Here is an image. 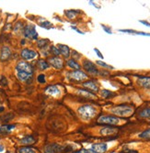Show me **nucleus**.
Returning a JSON list of instances; mask_svg holds the SVG:
<instances>
[{
	"mask_svg": "<svg viewBox=\"0 0 150 153\" xmlns=\"http://www.w3.org/2000/svg\"><path fill=\"white\" fill-rule=\"evenodd\" d=\"M65 13V15H66L67 18H76V14H78V13H79V11H75V10H66Z\"/></svg>",
	"mask_w": 150,
	"mask_h": 153,
	"instance_id": "bb28decb",
	"label": "nucleus"
},
{
	"mask_svg": "<svg viewBox=\"0 0 150 153\" xmlns=\"http://www.w3.org/2000/svg\"><path fill=\"white\" fill-rule=\"evenodd\" d=\"M10 54H11V51H10V50H9V48L8 47H4L3 49H2L1 57H0L1 61H7V60L9 58V56H10Z\"/></svg>",
	"mask_w": 150,
	"mask_h": 153,
	"instance_id": "4468645a",
	"label": "nucleus"
},
{
	"mask_svg": "<svg viewBox=\"0 0 150 153\" xmlns=\"http://www.w3.org/2000/svg\"><path fill=\"white\" fill-rule=\"evenodd\" d=\"M137 83L140 86H142L143 88L146 89H150V77L147 76H142L139 77L137 80Z\"/></svg>",
	"mask_w": 150,
	"mask_h": 153,
	"instance_id": "f8f14e48",
	"label": "nucleus"
},
{
	"mask_svg": "<svg viewBox=\"0 0 150 153\" xmlns=\"http://www.w3.org/2000/svg\"><path fill=\"white\" fill-rule=\"evenodd\" d=\"M133 108L128 105H120L116 106V107L112 108V112L116 115H120V117H125V115H129L133 113Z\"/></svg>",
	"mask_w": 150,
	"mask_h": 153,
	"instance_id": "f03ea898",
	"label": "nucleus"
},
{
	"mask_svg": "<svg viewBox=\"0 0 150 153\" xmlns=\"http://www.w3.org/2000/svg\"><path fill=\"white\" fill-rule=\"evenodd\" d=\"M34 142H35V139L32 136H26V137H24L23 139L20 140V143H21L22 145H26V146L33 144Z\"/></svg>",
	"mask_w": 150,
	"mask_h": 153,
	"instance_id": "f3484780",
	"label": "nucleus"
},
{
	"mask_svg": "<svg viewBox=\"0 0 150 153\" xmlns=\"http://www.w3.org/2000/svg\"><path fill=\"white\" fill-rule=\"evenodd\" d=\"M13 117H14V115H13V114H6V115H2V117H0V119H1L2 121H4V122H7V121H9L10 119H12Z\"/></svg>",
	"mask_w": 150,
	"mask_h": 153,
	"instance_id": "cd10ccee",
	"label": "nucleus"
},
{
	"mask_svg": "<svg viewBox=\"0 0 150 153\" xmlns=\"http://www.w3.org/2000/svg\"><path fill=\"white\" fill-rule=\"evenodd\" d=\"M117 132V129L112 128H104L100 130V134L104 136H110V135H113Z\"/></svg>",
	"mask_w": 150,
	"mask_h": 153,
	"instance_id": "a211bd4d",
	"label": "nucleus"
},
{
	"mask_svg": "<svg viewBox=\"0 0 150 153\" xmlns=\"http://www.w3.org/2000/svg\"><path fill=\"white\" fill-rule=\"evenodd\" d=\"M2 150H4V147L2 146L1 144H0V151H2Z\"/></svg>",
	"mask_w": 150,
	"mask_h": 153,
	"instance_id": "79ce46f5",
	"label": "nucleus"
},
{
	"mask_svg": "<svg viewBox=\"0 0 150 153\" xmlns=\"http://www.w3.org/2000/svg\"><path fill=\"white\" fill-rule=\"evenodd\" d=\"M37 80H38V82L40 83H45V76H44V74H40L38 76V78H37Z\"/></svg>",
	"mask_w": 150,
	"mask_h": 153,
	"instance_id": "473e14b6",
	"label": "nucleus"
},
{
	"mask_svg": "<svg viewBox=\"0 0 150 153\" xmlns=\"http://www.w3.org/2000/svg\"><path fill=\"white\" fill-rule=\"evenodd\" d=\"M58 49L60 51V54H62L65 58H68L70 56V49L66 45L58 44Z\"/></svg>",
	"mask_w": 150,
	"mask_h": 153,
	"instance_id": "ddd939ff",
	"label": "nucleus"
},
{
	"mask_svg": "<svg viewBox=\"0 0 150 153\" xmlns=\"http://www.w3.org/2000/svg\"><path fill=\"white\" fill-rule=\"evenodd\" d=\"M83 67L86 70V72L92 74V75H97V74L99 73L98 68L96 67V65H95L92 61H89V60H85V61H83Z\"/></svg>",
	"mask_w": 150,
	"mask_h": 153,
	"instance_id": "7ed1b4c3",
	"label": "nucleus"
},
{
	"mask_svg": "<svg viewBox=\"0 0 150 153\" xmlns=\"http://www.w3.org/2000/svg\"><path fill=\"white\" fill-rule=\"evenodd\" d=\"M101 94H102L103 97H108L109 96H112V93L110 92V91H107V90H103L102 92H101Z\"/></svg>",
	"mask_w": 150,
	"mask_h": 153,
	"instance_id": "72a5a7b5",
	"label": "nucleus"
},
{
	"mask_svg": "<svg viewBox=\"0 0 150 153\" xmlns=\"http://www.w3.org/2000/svg\"><path fill=\"white\" fill-rule=\"evenodd\" d=\"M71 29H75V30L78 31V33H80V34H84V32H82L81 30H79L78 29H76V27H74V26H72V27H71Z\"/></svg>",
	"mask_w": 150,
	"mask_h": 153,
	"instance_id": "ea45409f",
	"label": "nucleus"
},
{
	"mask_svg": "<svg viewBox=\"0 0 150 153\" xmlns=\"http://www.w3.org/2000/svg\"><path fill=\"white\" fill-rule=\"evenodd\" d=\"M16 70L18 72H27V73L32 74V68H31V64L28 63L27 61H20L17 64Z\"/></svg>",
	"mask_w": 150,
	"mask_h": 153,
	"instance_id": "39448f33",
	"label": "nucleus"
},
{
	"mask_svg": "<svg viewBox=\"0 0 150 153\" xmlns=\"http://www.w3.org/2000/svg\"><path fill=\"white\" fill-rule=\"evenodd\" d=\"M94 51H95V52H97V55H98L99 57L101 58V59H103V55L101 54V52H100V51H99L98 49H94Z\"/></svg>",
	"mask_w": 150,
	"mask_h": 153,
	"instance_id": "e433bc0d",
	"label": "nucleus"
},
{
	"mask_svg": "<svg viewBox=\"0 0 150 153\" xmlns=\"http://www.w3.org/2000/svg\"><path fill=\"white\" fill-rule=\"evenodd\" d=\"M18 152L20 153H36L33 149L29 148V147H23V148H20V150H18Z\"/></svg>",
	"mask_w": 150,
	"mask_h": 153,
	"instance_id": "a878e982",
	"label": "nucleus"
},
{
	"mask_svg": "<svg viewBox=\"0 0 150 153\" xmlns=\"http://www.w3.org/2000/svg\"><path fill=\"white\" fill-rule=\"evenodd\" d=\"M139 115L141 117H144V118H147V117H150V107L146 108V109H144L143 111L140 112Z\"/></svg>",
	"mask_w": 150,
	"mask_h": 153,
	"instance_id": "b1692460",
	"label": "nucleus"
},
{
	"mask_svg": "<svg viewBox=\"0 0 150 153\" xmlns=\"http://www.w3.org/2000/svg\"><path fill=\"white\" fill-rule=\"evenodd\" d=\"M24 35L26 38L31 39V40H37L38 33L36 32V29L33 25H27L24 29Z\"/></svg>",
	"mask_w": 150,
	"mask_h": 153,
	"instance_id": "20e7f679",
	"label": "nucleus"
},
{
	"mask_svg": "<svg viewBox=\"0 0 150 153\" xmlns=\"http://www.w3.org/2000/svg\"><path fill=\"white\" fill-rule=\"evenodd\" d=\"M140 23H142V24H145V25H146V26H147V27H150V24L148 23V22L145 21V20H140Z\"/></svg>",
	"mask_w": 150,
	"mask_h": 153,
	"instance_id": "a19ab883",
	"label": "nucleus"
},
{
	"mask_svg": "<svg viewBox=\"0 0 150 153\" xmlns=\"http://www.w3.org/2000/svg\"><path fill=\"white\" fill-rule=\"evenodd\" d=\"M37 56V52L30 49H24L21 51V57L25 60H32Z\"/></svg>",
	"mask_w": 150,
	"mask_h": 153,
	"instance_id": "9d476101",
	"label": "nucleus"
},
{
	"mask_svg": "<svg viewBox=\"0 0 150 153\" xmlns=\"http://www.w3.org/2000/svg\"><path fill=\"white\" fill-rule=\"evenodd\" d=\"M76 153H92V152H91L90 150H81Z\"/></svg>",
	"mask_w": 150,
	"mask_h": 153,
	"instance_id": "4c0bfd02",
	"label": "nucleus"
},
{
	"mask_svg": "<svg viewBox=\"0 0 150 153\" xmlns=\"http://www.w3.org/2000/svg\"><path fill=\"white\" fill-rule=\"evenodd\" d=\"M78 113L84 119H90L96 115L97 110L91 105H83L78 108Z\"/></svg>",
	"mask_w": 150,
	"mask_h": 153,
	"instance_id": "f257e3e1",
	"label": "nucleus"
},
{
	"mask_svg": "<svg viewBox=\"0 0 150 153\" xmlns=\"http://www.w3.org/2000/svg\"><path fill=\"white\" fill-rule=\"evenodd\" d=\"M99 122L108 125H117L119 124L120 119L116 117H112V115H102L99 118Z\"/></svg>",
	"mask_w": 150,
	"mask_h": 153,
	"instance_id": "423d86ee",
	"label": "nucleus"
},
{
	"mask_svg": "<svg viewBox=\"0 0 150 153\" xmlns=\"http://www.w3.org/2000/svg\"><path fill=\"white\" fill-rule=\"evenodd\" d=\"M121 32H125V33H132V34H136L137 31L133 30V29H120Z\"/></svg>",
	"mask_w": 150,
	"mask_h": 153,
	"instance_id": "f704fd0d",
	"label": "nucleus"
},
{
	"mask_svg": "<svg viewBox=\"0 0 150 153\" xmlns=\"http://www.w3.org/2000/svg\"><path fill=\"white\" fill-rule=\"evenodd\" d=\"M63 151V147L55 143H51L45 147V152L47 153H60Z\"/></svg>",
	"mask_w": 150,
	"mask_h": 153,
	"instance_id": "0eeeda50",
	"label": "nucleus"
},
{
	"mask_svg": "<svg viewBox=\"0 0 150 153\" xmlns=\"http://www.w3.org/2000/svg\"><path fill=\"white\" fill-rule=\"evenodd\" d=\"M78 94H81V96H85L87 98H93V97H96L94 94L90 93V91H87V90H78Z\"/></svg>",
	"mask_w": 150,
	"mask_h": 153,
	"instance_id": "4be33fe9",
	"label": "nucleus"
},
{
	"mask_svg": "<svg viewBox=\"0 0 150 153\" xmlns=\"http://www.w3.org/2000/svg\"><path fill=\"white\" fill-rule=\"evenodd\" d=\"M96 62H97V64L100 65V66H102V67H105V68H109V69H113V67H112V66H110V65H109V64H107V63L103 62V61H96Z\"/></svg>",
	"mask_w": 150,
	"mask_h": 153,
	"instance_id": "7c9ffc66",
	"label": "nucleus"
},
{
	"mask_svg": "<svg viewBox=\"0 0 150 153\" xmlns=\"http://www.w3.org/2000/svg\"><path fill=\"white\" fill-rule=\"evenodd\" d=\"M4 111V107H0V112Z\"/></svg>",
	"mask_w": 150,
	"mask_h": 153,
	"instance_id": "37998d69",
	"label": "nucleus"
},
{
	"mask_svg": "<svg viewBox=\"0 0 150 153\" xmlns=\"http://www.w3.org/2000/svg\"><path fill=\"white\" fill-rule=\"evenodd\" d=\"M49 62L50 64L52 65L54 68L55 69H58V70H60V69L63 68L64 66V62L63 61H62L60 58L58 57H52V58H50L49 59Z\"/></svg>",
	"mask_w": 150,
	"mask_h": 153,
	"instance_id": "9b49d317",
	"label": "nucleus"
},
{
	"mask_svg": "<svg viewBox=\"0 0 150 153\" xmlns=\"http://www.w3.org/2000/svg\"><path fill=\"white\" fill-rule=\"evenodd\" d=\"M69 76H70L72 79L76 80V81H83V80L87 79L88 75L85 73V72H81V71H75L73 72H70L69 73Z\"/></svg>",
	"mask_w": 150,
	"mask_h": 153,
	"instance_id": "6e6552de",
	"label": "nucleus"
},
{
	"mask_svg": "<svg viewBox=\"0 0 150 153\" xmlns=\"http://www.w3.org/2000/svg\"><path fill=\"white\" fill-rule=\"evenodd\" d=\"M37 66L40 70H46L49 68V63H47V61H43V60H40L37 62Z\"/></svg>",
	"mask_w": 150,
	"mask_h": 153,
	"instance_id": "5701e85b",
	"label": "nucleus"
},
{
	"mask_svg": "<svg viewBox=\"0 0 150 153\" xmlns=\"http://www.w3.org/2000/svg\"><path fill=\"white\" fill-rule=\"evenodd\" d=\"M18 78L22 82L28 81L29 79H31L32 77V74L31 73H27V72H18Z\"/></svg>",
	"mask_w": 150,
	"mask_h": 153,
	"instance_id": "aec40b11",
	"label": "nucleus"
},
{
	"mask_svg": "<svg viewBox=\"0 0 150 153\" xmlns=\"http://www.w3.org/2000/svg\"><path fill=\"white\" fill-rule=\"evenodd\" d=\"M46 93H48V94H54V96H58V94H60V90L57 88L56 86H49L48 88L45 89Z\"/></svg>",
	"mask_w": 150,
	"mask_h": 153,
	"instance_id": "412c9836",
	"label": "nucleus"
},
{
	"mask_svg": "<svg viewBox=\"0 0 150 153\" xmlns=\"http://www.w3.org/2000/svg\"><path fill=\"white\" fill-rule=\"evenodd\" d=\"M67 65H68L71 69H75L76 71H80V68H81L79 63H78L76 61H75L74 59L69 60V61H67Z\"/></svg>",
	"mask_w": 150,
	"mask_h": 153,
	"instance_id": "6ab92c4d",
	"label": "nucleus"
},
{
	"mask_svg": "<svg viewBox=\"0 0 150 153\" xmlns=\"http://www.w3.org/2000/svg\"><path fill=\"white\" fill-rule=\"evenodd\" d=\"M83 85H84V87H86V88L89 89V90H91V91H94V92H98L99 91L98 85L95 83H93V82H90V81L85 82V83H83Z\"/></svg>",
	"mask_w": 150,
	"mask_h": 153,
	"instance_id": "dca6fc26",
	"label": "nucleus"
},
{
	"mask_svg": "<svg viewBox=\"0 0 150 153\" xmlns=\"http://www.w3.org/2000/svg\"><path fill=\"white\" fill-rule=\"evenodd\" d=\"M1 85H7V80H6L5 77H2V79H1Z\"/></svg>",
	"mask_w": 150,
	"mask_h": 153,
	"instance_id": "58836bf2",
	"label": "nucleus"
},
{
	"mask_svg": "<svg viewBox=\"0 0 150 153\" xmlns=\"http://www.w3.org/2000/svg\"><path fill=\"white\" fill-rule=\"evenodd\" d=\"M51 25H52V24H51L49 21H43V22H42V23L40 24L41 27L44 28V29H50Z\"/></svg>",
	"mask_w": 150,
	"mask_h": 153,
	"instance_id": "2f4dec72",
	"label": "nucleus"
},
{
	"mask_svg": "<svg viewBox=\"0 0 150 153\" xmlns=\"http://www.w3.org/2000/svg\"><path fill=\"white\" fill-rule=\"evenodd\" d=\"M90 150L92 153H104L107 150V145L105 143H97L92 145Z\"/></svg>",
	"mask_w": 150,
	"mask_h": 153,
	"instance_id": "1a4fd4ad",
	"label": "nucleus"
},
{
	"mask_svg": "<svg viewBox=\"0 0 150 153\" xmlns=\"http://www.w3.org/2000/svg\"><path fill=\"white\" fill-rule=\"evenodd\" d=\"M50 50H51V52H52V53L54 55V57H56V56L60 55V51H59V49H57V48L54 47V46H52Z\"/></svg>",
	"mask_w": 150,
	"mask_h": 153,
	"instance_id": "c756f323",
	"label": "nucleus"
},
{
	"mask_svg": "<svg viewBox=\"0 0 150 153\" xmlns=\"http://www.w3.org/2000/svg\"><path fill=\"white\" fill-rule=\"evenodd\" d=\"M48 43H49V40H46V39H43V40H39L38 42H37V45H38L39 48L42 49V48H45Z\"/></svg>",
	"mask_w": 150,
	"mask_h": 153,
	"instance_id": "393cba45",
	"label": "nucleus"
},
{
	"mask_svg": "<svg viewBox=\"0 0 150 153\" xmlns=\"http://www.w3.org/2000/svg\"><path fill=\"white\" fill-rule=\"evenodd\" d=\"M101 27H102V29H104L105 31H106L107 33H109V34H112V30H110V29H109V28H107L106 26H104V25H101Z\"/></svg>",
	"mask_w": 150,
	"mask_h": 153,
	"instance_id": "c9c22d12",
	"label": "nucleus"
},
{
	"mask_svg": "<svg viewBox=\"0 0 150 153\" xmlns=\"http://www.w3.org/2000/svg\"><path fill=\"white\" fill-rule=\"evenodd\" d=\"M139 137L141 138V139H150V128L146 130V131L142 132L139 135Z\"/></svg>",
	"mask_w": 150,
	"mask_h": 153,
	"instance_id": "c85d7f7f",
	"label": "nucleus"
},
{
	"mask_svg": "<svg viewBox=\"0 0 150 153\" xmlns=\"http://www.w3.org/2000/svg\"><path fill=\"white\" fill-rule=\"evenodd\" d=\"M15 128V125H5V126H0V135H5L7 134Z\"/></svg>",
	"mask_w": 150,
	"mask_h": 153,
	"instance_id": "2eb2a0df",
	"label": "nucleus"
}]
</instances>
